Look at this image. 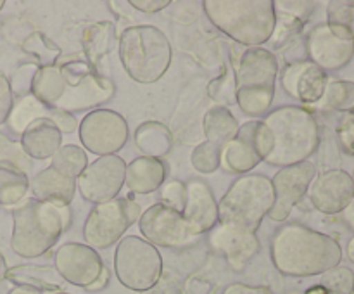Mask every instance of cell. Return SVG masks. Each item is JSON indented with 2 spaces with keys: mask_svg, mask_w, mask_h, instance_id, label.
I'll return each mask as SVG.
<instances>
[{
  "mask_svg": "<svg viewBox=\"0 0 354 294\" xmlns=\"http://www.w3.org/2000/svg\"><path fill=\"white\" fill-rule=\"evenodd\" d=\"M337 138L341 147L354 156V111L346 113L337 125Z\"/></svg>",
  "mask_w": 354,
  "mask_h": 294,
  "instance_id": "cell-40",
  "label": "cell"
},
{
  "mask_svg": "<svg viewBox=\"0 0 354 294\" xmlns=\"http://www.w3.org/2000/svg\"><path fill=\"white\" fill-rule=\"evenodd\" d=\"M306 50L310 61L324 71L341 69L354 55V42L341 38L325 24H318L306 40Z\"/></svg>",
  "mask_w": 354,
  "mask_h": 294,
  "instance_id": "cell-17",
  "label": "cell"
},
{
  "mask_svg": "<svg viewBox=\"0 0 354 294\" xmlns=\"http://www.w3.org/2000/svg\"><path fill=\"white\" fill-rule=\"evenodd\" d=\"M272 261L283 275H324L339 266L341 244L334 237L301 223H289L275 232L270 246Z\"/></svg>",
  "mask_w": 354,
  "mask_h": 294,
  "instance_id": "cell-2",
  "label": "cell"
},
{
  "mask_svg": "<svg viewBox=\"0 0 354 294\" xmlns=\"http://www.w3.org/2000/svg\"><path fill=\"white\" fill-rule=\"evenodd\" d=\"M57 294H68V293H57Z\"/></svg>",
  "mask_w": 354,
  "mask_h": 294,
  "instance_id": "cell-50",
  "label": "cell"
},
{
  "mask_svg": "<svg viewBox=\"0 0 354 294\" xmlns=\"http://www.w3.org/2000/svg\"><path fill=\"white\" fill-rule=\"evenodd\" d=\"M118 50L124 71L138 83L158 82L171 64L169 40L151 24L127 28L120 37Z\"/></svg>",
  "mask_w": 354,
  "mask_h": 294,
  "instance_id": "cell-6",
  "label": "cell"
},
{
  "mask_svg": "<svg viewBox=\"0 0 354 294\" xmlns=\"http://www.w3.org/2000/svg\"><path fill=\"white\" fill-rule=\"evenodd\" d=\"M223 294H275V293L265 286H248V284L235 282V284H230V286L223 291Z\"/></svg>",
  "mask_w": 354,
  "mask_h": 294,
  "instance_id": "cell-42",
  "label": "cell"
},
{
  "mask_svg": "<svg viewBox=\"0 0 354 294\" xmlns=\"http://www.w3.org/2000/svg\"><path fill=\"white\" fill-rule=\"evenodd\" d=\"M40 118H48L55 123V127L61 128L68 123L69 114L64 111L52 109L47 104H44L41 100H38L37 97L31 93V95L21 97L19 102L16 106H12L9 114V127L10 130L16 131V134L23 135V131L26 130V127L30 123H33L35 120H40Z\"/></svg>",
  "mask_w": 354,
  "mask_h": 294,
  "instance_id": "cell-24",
  "label": "cell"
},
{
  "mask_svg": "<svg viewBox=\"0 0 354 294\" xmlns=\"http://www.w3.org/2000/svg\"><path fill=\"white\" fill-rule=\"evenodd\" d=\"M353 42H354V37H353Z\"/></svg>",
  "mask_w": 354,
  "mask_h": 294,
  "instance_id": "cell-51",
  "label": "cell"
},
{
  "mask_svg": "<svg viewBox=\"0 0 354 294\" xmlns=\"http://www.w3.org/2000/svg\"><path fill=\"white\" fill-rule=\"evenodd\" d=\"M33 95L52 109L82 111L109 100L114 85L83 61L37 69L31 80Z\"/></svg>",
  "mask_w": 354,
  "mask_h": 294,
  "instance_id": "cell-1",
  "label": "cell"
},
{
  "mask_svg": "<svg viewBox=\"0 0 354 294\" xmlns=\"http://www.w3.org/2000/svg\"><path fill=\"white\" fill-rule=\"evenodd\" d=\"M9 294H41V291L33 289V287H28V286H17L14 287Z\"/></svg>",
  "mask_w": 354,
  "mask_h": 294,
  "instance_id": "cell-45",
  "label": "cell"
},
{
  "mask_svg": "<svg viewBox=\"0 0 354 294\" xmlns=\"http://www.w3.org/2000/svg\"><path fill=\"white\" fill-rule=\"evenodd\" d=\"M279 61L272 50L251 47L242 52L235 71V100L248 116H261L275 97Z\"/></svg>",
  "mask_w": 354,
  "mask_h": 294,
  "instance_id": "cell-7",
  "label": "cell"
},
{
  "mask_svg": "<svg viewBox=\"0 0 354 294\" xmlns=\"http://www.w3.org/2000/svg\"><path fill=\"white\" fill-rule=\"evenodd\" d=\"M187 197L183 206V220L194 235L213 230L218 221V203L213 190L203 180H190L185 185Z\"/></svg>",
  "mask_w": 354,
  "mask_h": 294,
  "instance_id": "cell-20",
  "label": "cell"
},
{
  "mask_svg": "<svg viewBox=\"0 0 354 294\" xmlns=\"http://www.w3.org/2000/svg\"><path fill=\"white\" fill-rule=\"evenodd\" d=\"M69 225L68 206L31 199L14 211L12 249L23 258H38L57 242Z\"/></svg>",
  "mask_w": 354,
  "mask_h": 294,
  "instance_id": "cell-5",
  "label": "cell"
},
{
  "mask_svg": "<svg viewBox=\"0 0 354 294\" xmlns=\"http://www.w3.org/2000/svg\"><path fill=\"white\" fill-rule=\"evenodd\" d=\"M12 109V93H10V83L6 76L0 73V125L9 118Z\"/></svg>",
  "mask_w": 354,
  "mask_h": 294,
  "instance_id": "cell-41",
  "label": "cell"
},
{
  "mask_svg": "<svg viewBox=\"0 0 354 294\" xmlns=\"http://www.w3.org/2000/svg\"><path fill=\"white\" fill-rule=\"evenodd\" d=\"M306 294H327V293H325L324 287H322L320 284H318V286H315V287H311V289H308Z\"/></svg>",
  "mask_w": 354,
  "mask_h": 294,
  "instance_id": "cell-48",
  "label": "cell"
},
{
  "mask_svg": "<svg viewBox=\"0 0 354 294\" xmlns=\"http://www.w3.org/2000/svg\"><path fill=\"white\" fill-rule=\"evenodd\" d=\"M320 286L327 294H353L354 273L348 266H335L322 275Z\"/></svg>",
  "mask_w": 354,
  "mask_h": 294,
  "instance_id": "cell-36",
  "label": "cell"
},
{
  "mask_svg": "<svg viewBox=\"0 0 354 294\" xmlns=\"http://www.w3.org/2000/svg\"><path fill=\"white\" fill-rule=\"evenodd\" d=\"M127 163L121 156L111 154L95 159L85 168V172L76 178V189L83 199L90 203H106L114 199L124 185Z\"/></svg>",
  "mask_w": 354,
  "mask_h": 294,
  "instance_id": "cell-12",
  "label": "cell"
},
{
  "mask_svg": "<svg viewBox=\"0 0 354 294\" xmlns=\"http://www.w3.org/2000/svg\"><path fill=\"white\" fill-rule=\"evenodd\" d=\"M30 185L37 201L59 204V206H68L76 192V180L62 175L52 166L35 175Z\"/></svg>",
  "mask_w": 354,
  "mask_h": 294,
  "instance_id": "cell-23",
  "label": "cell"
},
{
  "mask_svg": "<svg viewBox=\"0 0 354 294\" xmlns=\"http://www.w3.org/2000/svg\"><path fill=\"white\" fill-rule=\"evenodd\" d=\"M138 227L145 241L161 248H185L197 239L187 227L183 214L165 204L147 208L138 218Z\"/></svg>",
  "mask_w": 354,
  "mask_h": 294,
  "instance_id": "cell-13",
  "label": "cell"
},
{
  "mask_svg": "<svg viewBox=\"0 0 354 294\" xmlns=\"http://www.w3.org/2000/svg\"><path fill=\"white\" fill-rule=\"evenodd\" d=\"M207 92L213 97L214 100L221 104L223 107H227L228 104L235 100V71L232 68H225V71L221 73L218 78H214L213 82L207 86Z\"/></svg>",
  "mask_w": 354,
  "mask_h": 294,
  "instance_id": "cell-37",
  "label": "cell"
},
{
  "mask_svg": "<svg viewBox=\"0 0 354 294\" xmlns=\"http://www.w3.org/2000/svg\"><path fill=\"white\" fill-rule=\"evenodd\" d=\"M62 134L48 118L35 120L21 135V147L30 158L48 159L61 147Z\"/></svg>",
  "mask_w": 354,
  "mask_h": 294,
  "instance_id": "cell-22",
  "label": "cell"
},
{
  "mask_svg": "<svg viewBox=\"0 0 354 294\" xmlns=\"http://www.w3.org/2000/svg\"><path fill=\"white\" fill-rule=\"evenodd\" d=\"M28 176L14 169L0 168V204H16L26 196Z\"/></svg>",
  "mask_w": 354,
  "mask_h": 294,
  "instance_id": "cell-34",
  "label": "cell"
},
{
  "mask_svg": "<svg viewBox=\"0 0 354 294\" xmlns=\"http://www.w3.org/2000/svg\"><path fill=\"white\" fill-rule=\"evenodd\" d=\"M0 168L14 169L28 175L31 172V158L24 152L21 144L0 134Z\"/></svg>",
  "mask_w": 354,
  "mask_h": 294,
  "instance_id": "cell-33",
  "label": "cell"
},
{
  "mask_svg": "<svg viewBox=\"0 0 354 294\" xmlns=\"http://www.w3.org/2000/svg\"><path fill=\"white\" fill-rule=\"evenodd\" d=\"M282 86L289 95L296 97L301 102L315 104L324 97L325 86L328 83L327 73L317 64L306 61H296L286 66L282 71Z\"/></svg>",
  "mask_w": 354,
  "mask_h": 294,
  "instance_id": "cell-19",
  "label": "cell"
},
{
  "mask_svg": "<svg viewBox=\"0 0 354 294\" xmlns=\"http://www.w3.org/2000/svg\"><path fill=\"white\" fill-rule=\"evenodd\" d=\"M135 142L138 149L149 158H159L166 154L171 147V135L162 123L158 121H147L138 127L135 134Z\"/></svg>",
  "mask_w": 354,
  "mask_h": 294,
  "instance_id": "cell-28",
  "label": "cell"
},
{
  "mask_svg": "<svg viewBox=\"0 0 354 294\" xmlns=\"http://www.w3.org/2000/svg\"><path fill=\"white\" fill-rule=\"evenodd\" d=\"M317 176V165L311 161L297 163L280 169L272 180L273 206L268 217L273 221H283L296 208L297 203L310 190L311 182Z\"/></svg>",
  "mask_w": 354,
  "mask_h": 294,
  "instance_id": "cell-14",
  "label": "cell"
},
{
  "mask_svg": "<svg viewBox=\"0 0 354 294\" xmlns=\"http://www.w3.org/2000/svg\"><path fill=\"white\" fill-rule=\"evenodd\" d=\"M114 42H116V35H114V24L109 21H100V23L92 24L83 33V48L88 57V64L95 68L97 62L109 54L113 48Z\"/></svg>",
  "mask_w": 354,
  "mask_h": 294,
  "instance_id": "cell-27",
  "label": "cell"
},
{
  "mask_svg": "<svg viewBox=\"0 0 354 294\" xmlns=\"http://www.w3.org/2000/svg\"><path fill=\"white\" fill-rule=\"evenodd\" d=\"M165 178L166 166L159 158L142 156V158L133 159L130 165H127L124 183L135 194H151L161 189Z\"/></svg>",
  "mask_w": 354,
  "mask_h": 294,
  "instance_id": "cell-25",
  "label": "cell"
},
{
  "mask_svg": "<svg viewBox=\"0 0 354 294\" xmlns=\"http://www.w3.org/2000/svg\"><path fill=\"white\" fill-rule=\"evenodd\" d=\"M211 244L227 258L228 265L235 272L244 270L261 249L256 232L232 227V225H218L211 234Z\"/></svg>",
  "mask_w": 354,
  "mask_h": 294,
  "instance_id": "cell-18",
  "label": "cell"
},
{
  "mask_svg": "<svg viewBox=\"0 0 354 294\" xmlns=\"http://www.w3.org/2000/svg\"><path fill=\"white\" fill-rule=\"evenodd\" d=\"M344 218H346V221H348V223L354 228V199H353V203L344 210Z\"/></svg>",
  "mask_w": 354,
  "mask_h": 294,
  "instance_id": "cell-46",
  "label": "cell"
},
{
  "mask_svg": "<svg viewBox=\"0 0 354 294\" xmlns=\"http://www.w3.org/2000/svg\"><path fill=\"white\" fill-rule=\"evenodd\" d=\"M203 128L207 142H213L220 147H225L237 135L239 121L228 107L214 106L204 114Z\"/></svg>",
  "mask_w": 354,
  "mask_h": 294,
  "instance_id": "cell-26",
  "label": "cell"
},
{
  "mask_svg": "<svg viewBox=\"0 0 354 294\" xmlns=\"http://www.w3.org/2000/svg\"><path fill=\"white\" fill-rule=\"evenodd\" d=\"M185 197H187L185 183L178 182V180H171V182H168L166 185H162L161 204H165V206L182 213L183 206H185Z\"/></svg>",
  "mask_w": 354,
  "mask_h": 294,
  "instance_id": "cell-39",
  "label": "cell"
},
{
  "mask_svg": "<svg viewBox=\"0 0 354 294\" xmlns=\"http://www.w3.org/2000/svg\"><path fill=\"white\" fill-rule=\"evenodd\" d=\"M83 147L97 156L116 154L128 140V123L113 109H95L86 114L78 127Z\"/></svg>",
  "mask_w": 354,
  "mask_h": 294,
  "instance_id": "cell-11",
  "label": "cell"
},
{
  "mask_svg": "<svg viewBox=\"0 0 354 294\" xmlns=\"http://www.w3.org/2000/svg\"><path fill=\"white\" fill-rule=\"evenodd\" d=\"M353 294H354V291H353Z\"/></svg>",
  "mask_w": 354,
  "mask_h": 294,
  "instance_id": "cell-52",
  "label": "cell"
},
{
  "mask_svg": "<svg viewBox=\"0 0 354 294\" xmlns=\"http://www.w3.org/2000/svg\"><path fill=\"white\" fill-rule=\"evenodd\" d=\"M272 206V180L265 175H244L232 183L218 203V221L256 232Z\"/></svg>",
  "mask_w": 354,
  "mask_h": 294,
  "instance_id": "cell-8",
  "label": "cell"
},
{
  "mask_svg": "<svg viewBox=\"0 0 354 294\" xmlns=\"http://www.w3.org/2000/svg\"><path fill=\"white\" fill-rule=\"evenodd\" d=\"M320 106L332 111H354V82H328L325 86L324 97L320 99Z\"/></svg>",
  "mask_w": 354,
  "mask_h": 294,
  "instance_id": "cell-31",
  "label": "cell"
},
{
  "mask_svg": "<svg viewBox=\"0 0 354 294\" xmlns=\"http://www.w3.org/2000/svg\"><path fill=\"white\" fill-rule=\"evenodd\" d=\"M346 252H348V258L351 259V261L354 263V235H353L351 239H349L348 248H346Z\"/></svg>",
  "mask_w": 354,
  "mask_h": 294,
  "instance_id": "cell-47",
  "label": "cell"
},
{
  "mask_svg": "<svg viewBox=\"0 0 354 294\" xmlns=\"http://www.w3.org/2000/svg\"><path fill=\"white\" fill-rule=\"evenodd\" d=\"M311 204L325 214L342 213L354 199V183L344 169H327L310 185Z\"/></svg>",
  "mask_w": 354,
  "mask_h": 294,
  "instance_id": "cell-16",
  "label": "cell"
},
{
  "mask_svg": "<svg viewBox=\"0 0 354 294\" xmlns=\"http://www.w3.org/2000/svg\"><path fill=\"white\" fill-rule=\"evenodd\" d=\"M327 26L337 37H354V3L353 2H330L327 9Z\"/></svg>",
  "mask_w": 354,
  "mask_h": 294,
  "instance_id": "cell-32",
  "label": "cell"
},
{
  "mask_svg": "<svg viewBox=\"0 0 354 294\" xmlns=\"http://www.w3.org/2000/svg\"><path fill=\"white\" fill-rule=\"evenodd\" d=\"M9 279L17 282L19 286L33 287V289H61L59 273L47 266H17L9 270Z\"/></svg>",
  "mask_w": 354,
  "mask_h": 294,
  "instance_id": "cell-29",
  "label": "cell"
},
{
  "mask_svg": "<svg viewBox=\"0 0 354 294\" xmlns=\"http://www.w3.org/2000/svg\"><path fill=\"white\" fill-rule=\"evenodd\" d=\"M24 47L28 48V52L35 55L38 59V64L40 68H47V66H54L57 61L59 48L52 44L50 40L44 37L41 33H33L28 42L24 44Z\"/></svg>",
  "mask_w": 354,
  "mask_h": 294,
  "instance_id": "cell-38",
  "label": "cell"
},
{
  "mask_svg": "<svg viewBox=\"0 0 354 294\" xmlns=\"http://www.w3.org/2000/svg\"><path fill=\"white\" fill-rule=\"evenodd\" d=\"M273 135L272 152L265 161L273 166L303 163L317 151L320 142L318 123L313 114L299 106H283L263 120Z\"/></svg>",
  "mask_w": 354,
  "mask_h": 294,
  "instance_id": "cell-4",
  "label": "cell"
},
{
  "mask_svg": "<svg viewBox=\"0 0 354 294\" xmlns=\"http://www.w3.org/2000/svg\"><path fill=\"white\" fill-rule=\"evenodd\" d=\"M54 265L55 272L62 280L85 289L92 287L104 272L99 252L80 242H68L61 246L55 252Z\"/></svg>",
  "mask_w": 354,
  "mask_h": 294,
  "instance_id": "cell-15",
  "label": "cell"
},
{
  "mask_svg": "<svg viewBox=\"0 0 354 294\" xmlns=\"http://www.w3.org/2000/svg\"><path fill=\"white\" fill-rule=\"evenodd\" d=\"M131 7L142 10V12H159L169 6V0H130Z\"/></svg>",
  "mask_w": 354,
  "mask_h": 294,
  "instance_id": "cell-43",
  "label": "cell"
},
{
  "mask_svg": "<svg viewBox=\"0 0 354 294\" xmlns=\"http://www.w3.org/2000/svg\"><path fill=\"white\" fill-rule=\"evenodd\" d=\"M52 168L57 169L62 175L69 176V178L76 180L85 168L88 166V158L86 152L82 147L75 144L61 145L54 156H52Z\"/></svg>",
  "mask_w": 354,
  "mask_h": 294,
  "instance_id": "cell-30",
  "label": "cell"
},
{
  "mask_svg": "<svg viewBox=\"0 0 354 294\" xmlns=\"http://www.w3.org/2000/svg\"><path fill=\"white\" fill-rule=\"evenodd\" d=\"M152 289H154V294H175V291H171L169 284L162 282L161 279H159V282L156 284V286L152 287Z\"/></svg>",
  "mask_w": 354,
  "mask_h": 294,
  "instance_id": "cell-44",
  "label": "cell"
},
{
  "mask_svg": "<svg viewBox=\"0 0 354 294\" xmlns=\"http://www.w3.org/2000/svg\"><path fill=\"white\" fill-rule=\"evenodd\" d=\"M140 218V206L128 197H114L95 204L86 217L83 237L93 249H107L121 241L124 232Z\"/></svg>",
  "mask_w": 354,
  "mask_h": 294,
  "instance_id": "cell-10",
  "label": "cell"
},
{
  "mask_svg": "<svg viewBox=\"0 0 354 294\" xmlns=\"http://www.w3.org/2000/svg\"><path fill=\"white\" fill-rule=\"evenodd\" d=\"M114 272L118 280L131 291H149L159 282L162 258L158 248L137 235L120 241L114 255Z\"/></svg>",
  "mask_w": 354,
  "mask_h": 294,
  "instance_id": "cell-9",
  "label": "cell"
},
{
  "mask_svg": "<svg viewBox=\"0 0 354 294\" xmlns=\"http://www.w3.org/2000/svg\"><path fill=\"white\" fill-rule=\"evenodd\" d=\"M203 6L211 23L239 44L259 47L272 40L277 24L272 0H206Z\"/></svg>",
  "mask_w": 354,
  "mask_h": 294,
  "instance_id": "cell-3",
  "label": "cell"
},
{
  "mask_svg": "<svg viewBox=\"0 0 354 294\" xmlns=\"http://www.w3.org/2000/svg\"><path fill=\"white\" fill-rule=\"evenodd\" d=\"M221 152H223V147L206 140L194 149L190 161H192V166L197 172L213 173L220 168Z\"/></svg>",
  "mask_w": 354,
  "mask_h": 294,
  "instance_id": "cell-35",
  "label": "cell"
},
{
  "mask_svg": "<svg viewBox=\"0 0 354 294\" xmlns=\"http://www.w3.org/2000/svg\"><path fill=\"white\" fill-rule=\"evenodd\" d=\"M351 178H353V183H354V169H353V175H351Z\"/></svg>",
  "mask_w": 354,
  "mask_h": 294,
  "instance_id": "cell-49",
  "label": "cell"
},
{
  "mask_svg": "<svg viewBox=\"0 0 354 294\" xmlns=\"http://www.w3.org/2000/svg\"><path fill=\"white\" fill-rule=\"evenodd\" d=\"M256 128L258 121H248L239 127L234 140L223 147V161L227 169L234 173H248L263 161L256 145Z\"/></svg>",
  "mask_w": 354,
  "mask_h": 294,
  "instance_id": "cell-21",
  "label": "cell"
}]
</instances>
